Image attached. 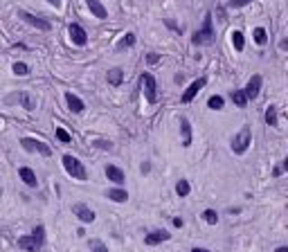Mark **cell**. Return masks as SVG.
Listing matches in <instances>:
<instances>
[{
  "instance_id": "1",
  "label": "cell",
  "mask_w": 288,
  "mask_h": 252,
  "mask_svg": "<svg viewBox=\"0 0 288 252\" xmlns=\"http://www.w3.org/2000/svg\"><path fill=\"white\" fill-rule=\"evenodd\" d=\"M43 243H45V228H43V225H38V228H36L30 236H20V238H18V248H22V250H27V252L40 250V248H43Z\"/></svg>"
},
{
  "instance_id": "2",
  "label": "cell",
  "mask_w": 288,
  "mask_h": 252,
  "mask_svg": "<svg viewBox=\"0 0 288 252\" xmlns=\"http://www.w3.org/2000/svg\"><path fill=\"white\" fill-rule=\"evenodd\" d=\"M214 25H212V14H205V20H202V27L194 34L192 43L194 45H210L214 43Z\"/></svg>"
},
{
  "instance_id": "3",
  "label": "cell",
  "mask_w": 288,
  "mask_h": 252,
  "mask_svg": "<svg viewBox=\"0 0 288 252\" xmlns=\"http://www.w3.org/2000/svg\"><path fill=\"white\" fill-rule=\"evenodd\" d=\"M252 144V133H250V126H243L241 130H238L236 135H234V140H232V151L234 153H246L248 151V146Z\"/></svg>"
},
{
  "instance_id": "4",
  "label": "cell",
  "mask_w": 288,
  "mask_h": 252,
  "mask_svg": "<svg viewBox=\"0 0 288 252\" xmlns=\"http://www.w3.org/2000/svg\"><path fill=\"white\" fill-rule=\"evenodd\" d=\"M140 88H142L144 97H146L151 104L158 102V92H156L158 86H156V79H153V74H148V72H142V74H140Z\"/></svg>"
},
{
  "instance_id": "5",
  "label": "cell",
  "mask_w": 288,
  "mask_h": 252,
  "mask_svg": "<svg viewBox=\"0 0 288 252\" xmlns=\"http://www.w3.org/2000/svg\"><path fill=\"white\" fill-rule=\"evenodd\" d=\"M63 166H66L68 176H72V178H76V180H86V178H88V174H86V166L81 164L76 158L63 156Z\"/></svg>"
},
{
  "instance_id": "6",
  "label": "cell",
  "mask_w": 288,
  "mask_h": 252,
  "mask_svg": "<svg viewBox=\"0 0 288 252\" xmlns=\"http://www.w3.org/2000/svg\"><path fill=\"white\" fill-rule=\"evenodd\" d=\"M20 144H22V148L25 151H32V153H40V156H52V148L48 146L45 142H40V140H34V138H22L20 140Z\"/></svg>"
},
{
  "instance_id": "7",
  "label": "cell",
  "mask_w": 288,
  "mask_h": 252,
  "mask_svg": "<svg viewBox=\"0 0 288 252\" xmlns=\"http://www.w3.org/2000/svg\"><path fill=\"white\" fill-rule=\"evenodd\" d=\"M7 102L9 104H20L25 110H34L36 108V102H34V97H32L30 92H14V94L7 97Z\"/></svg>"
},
{
  "instance_id": "8",
  "label": "cell",
  "mask_w": 288,
  "mask_h": 252,
  "mask_svg": "<svg viewBox=\"0 0 288 252\" xmlns=\"http://www.w3.org/2000/svg\"><path fill=\"white\" fill-rule=\"evenodd\" d=\"M18 18H22V20L30 22L32 27H36V30H43V32H48L50 27H52V25H50V20H43V18L34 16V14H30V12H22V9L18 12Z\"/></svg>"
},
{
  "instance_id": "9",
  "label": "cell",
  "mask_w": 288,
  "mask_h": 252,
  "mask_svg": "<svg viewBox=\"0 0 288 252\" xmlns=\"http://www.w3.org/2000/svg\"><path fill=\"white\" fill-rule=\"evenodd\" d=\"M68 34H70L72 43L79 45V48H84V45L88 43V34H86V30L81 25H76V22H72V25L68 27Z\"/></svg>"
},
{
  "instance_id": "10",
  "label": "cell",
  "mask_w": 288,
  "mask_h": 252,
  "mask_svg": "<svg viewBox=\"0 0 288 252\" xmlns=\"http://www.w3.org/2000/svg\"><path fill=\"white\" fill-rule=\"evenodd\" d=\"M72 212H74V216L81 220V223H92L94 220V212L90 210V207H86L84 202H76V205L72 207Z\"/></svg>"
},
{
  "instance_id": "11",
  "label": "cell",
  "mask_w": 288,
  "mask_h": 252,
  "mask_svg": "<svg viewBox=\"0 0 288 252\" xmlns=\"http://www.w3.org/2000/svg\"><path fill=\"white\" fill-rule=\"evenodd\" d=\"M259 90H261V76L254 74L250 81H248L246 90H243V92H246V97H248V102H250V99H256V97H259Z\"/></svg>"
},
{
  "instance_id": "12",
  "label": "cell",
  "mask_w": 288,
  "mask_h": 252,
  "mask_svg": "<svg viewBox=\"0 0 288 252\" xmlns=\"http://www.w3.org/2000/svg\"><path fill=\"white\" fill-rule=\"evenodd\" d=\"M202 86H205V76H200V79H196L192 86H189L187 90H184V92H182V102H184V104H189L194 97H196L198 92H200V88H202Z\"/></svg>"
},
{
  "instance_id": "13",
  "label": "cell",
  "mask_w": 288,
  "mask_h": 252,
  "mask_svg": "<svg viewBox=\"0 0 288 252\" xmlns=\"http://www.w3.org/2000/svg\"><path fill=\"white\" fill-rule=\"evenodd\" d=\"M169 238H171L169 232H164V230H156V232H151V234L144 236V243H146V246H158V243L169 241Z\"/></svg>"
},
{
  "instance_id": "14",
  "label": "cell",
  "mask_w": 288,
  "mask_h": 252,
  "mask_svg": "<svg viewBox=\"0 0 288 252\" xmlns=\"http://www.w3.org/2000/svg\"><path fill=\"white\" fill-rule=\"evenodd\" d=\"M86 4H88L90 14H94L97 18H108V12H106V7L102 4V0H86Z\"/></svg>"
},
{
  "instance_id": "15",
  "label": "cell",
  "mask_w": 288,
  "mask_h": 252,
  "mask_svg": "<svg viewBox=\"0 0 288 252\" xmlns=\"http://www.w3.org/2000/svg\"><path fill=\"white\" fill-rule=\"evenodd\" d=\"M106 176H108V180H112L115 184L124 182V171H122L120 166H115V164H108L106 166Z\"/></svg>"
},
{
  "instance_id": "16",
  "label": "cell",
  "mask_w": 288,
  "mask_h": 252,
  "mask_svg": "<svg viewBox=\"0 0 288 252\" xmlns=\"http://www.w3.org/2000/svg\"><path fill=\"white\" fill-rule=\"evenodd\" d=\"M18 174H20L22 182H25L27 187H36V184H38V180H36V174L30 169V166H20V171H18Z\"/></svg>"
},
{
  "instance_id": "17",
  "label": "cell",
  "mask_w": 288,
  "mask_h": 252,
  "mask_svg": "<svg viewBox=\"0 0 288 252\" xmlns=\"http://www.w3.org/2000/svg\"><path fill=\"white\" fill-rule=\"evenodd\" d=\"M180 128H182V146H192V126L187 117H180Z\"/></svg>"
},
{
  "instance_id": "18",
  "label": "cell",
  "mask_w": 288,
  "mask_h": 252,
  "mask_svg": "<svg viewBox=\"0 0 288 252\" xmlns=\"http://www.w3.org/2000/svg\"><path fill=\"white\" fill-rule=\"evenodd\" d=\"M66 102H68V106H70L74 112H84V108H86V106H84V102H81V99L76 97V94L68 92V94H66Z\"/></svg>"
},
{
  "instance_id": "19",
  "label": "cell",
  "mask_w": 288,
  "mask_h": 252,
  "mask_svg": "<svg viewBox=\"0 0 288 252\" xmlns=\"http://www.w3.org/2000/svg\"><path fill=\"white\" fill-rule=\"evenodd\" d=\"M122 79H124L122 68H112V70H108V84H110V86H120Z\"/></svg>"
},
{
  "instance_id": "20",
  "label": "cell",
  "mask_w": 288,
  "mask_h": 252,
  "mask_svg": "<svg viewBox=\"0 0 288 252\" xmlns=\"http://www.w3.org/2000/svg\"><path fill=\"white\" fill-rule=\"evenodd\" d=\"M230 97H232V102L236 104L238 108H246L248 97H246V92H243V90H232V94H230Z\"/></svg>"
},
{
  "instance_id": "21",
  "label": "cell",
  "mask_w": 288,
  "mask_h": 252,
  "mask_svg": "<svg viewBox=\"0 0 288 252\" xmlns=\"http://www.w3.org/2000/svg\"><path fill=\"white\" fill-rule=\"evenodd\" d=\"M108 198H110V200H115V202H126L128 194H126L124 189H110V192H108Z\"/></svg>"
},
{
  "instance_id": "22",
  "label": "cell",
  "mask_w": 288,
  "mask_h": 252,
  "mask_svg": "<svg viewBox=\"0 0 288 252\" xmlns=\"http://www.w3.org/2000/svg\"><path fill=\"white\" fill-rule=\"evenodd\" d=\"M266 124H268V126H277L279 124L277 108H274V106H268V110H266Z\"/></svg>"
},
{
  "instance_id": "23",
  "label": "cell",
  "mask_w": 288,
  "mask_h": 252,
  "mask_svg": "<svg viewBox=\"0 0 288 252\" xmlns=\"http://www.w3.org/2000/svg\"><path fill=\"white\" fill-rule=\"evenodd\" d=\"M232 43H234V48H236V52H243V48H246V40H243V34L241 32H232Z\"/></svg>"
},
{
  "instance_id": "24",
  "label": "cell",
  "mask_w": 288,
  "mask_h": 252,
  "mask_svg": "<svg viewBox=\"0 0 288 252\" xmlns=\"http://www.w3.org/2000/svg\"><path fill=\"white\" fill-rule=\"evenodd\" d=\"M135 45V34H126L124 38L117 43V50H126V48H133Z\"/></svg>"
},
{
  "instance_id": "25",
  "label": "cell",
  "mask_w": 288,
  "mask_h": 252,
  "mask_svg": "<svg viewBox=\"0 0 288 252\" xmlns=\"http://www.w3.org/2000/svg\"><path fill=\"white\" fill-rule=\"evenodd\" d=\"M266 40H268L266 30H264V27H256V30H254V43L256 45H266Z\"/></svg>"
},
{
  "instance_id": "26",
  "label": "cell",
  "mask_w": 288,
  "mask_h": 252,
  "mask_svg": "<svg viewBox=\"0 0 288 252\" xmlns=\"http://www.w3.org/2000/svg\"><path fill=\"white\" fill-rule=\"evenodd\" d=\"M189 189H192V187H189L187 180H178V184H176V194H178V196H182V198L189 194Z\"/></svg>"
},
{
  "instance_id": "27",
  "label": "cell",
  "mask_w": 288,
  "mask_h": 252,
  "mask_svg": "<svg viewBox=\"0 0 288 252\" xmlns=\"http://www.w3.org/2000/svg\"><path fill=\"white\" fill-rule=\"evenodd\" d=\"M207 106H210L212 110H220V108H223V97H218V94H214V97H210V102H207Z\"/></svg>"
},
{
  "instance_id": "28",
  "label": "cell",
  "mask_w": 288,
  "mask_h": 252,
  "mask_svg": "<svg viewBox=\"0 0 288 252\" xmlns=\"http://www.w3.org/2000/svg\"><path fill=\"white\" fill-rule=\"evenodd\" d=\"M14 74L25 76V74H30V68H27L25 63H14Z\"/></svg>"
},
{
  "instance_id": "29",
  "label": "cell",
  "mask_w": 288,
  "mask_h": 252,
  "mask_svg": "<svg viewBox=\"0 0 288 252\" xmlns=\"http://www.w3.org/2000/svg\"><path fill=\"white\" fill-rule=\"evenodd\" d=\"M202 216H205V220H207L210 225H216V223H218V214H216L214 210H205V214H202Z\"/></svg>"
},
{
  "instance_id": "30",
  "label": "cell",
  "mask_w": 288,
  "mask_h": 252,
  "mask_svg": "<svg viewBox=\"0 0 288 252\" xmlns=\"http://www.w3.org/2000/svg\"><path fill=\"white\" fill-rule=\"evenodd\" d=\"M248 2H250V0H228V7L230 9H241V7H246Z\"/></svg>"
},
{
  "instance_id": "31",
  "label": "cell",
  "mask_w": 288,
  "mask_h": 252,
  "mask_svg": "<svg viewBox=\"0 0 288 252\" xmlns=\"http://www.w3.org/2000/svg\"><path fill=\"white\" fill-rule=\"evenodd\" d=\"M56 138L61 140V142H70V133H68V130H63V128H56Z\"/></svg>"
},
{
  "instance_id": "32",
  "label": "cell",
  "mask_w": 288,
  "mask_h": 252,
  "mask_svg": "<svg viewBox=\"0 0 288 252\" xmlns=\"http://www.w3.org/2000/svg\"><path fill=\"white\" fill-rule=\"evenodd\" d=\"M90 246L94 248V252H108V250H106V246H104L102 241H92V243H90Z\"/></svg>"
},
{
  "instance_id": "33",
  "label": "cell",
  "mask_w": 288,
  "mask_h": 252,
  "mask_svg": "<svg viewBox=\"0 0 288 252\" xmlns=\"http://www.w3.org/2000/svg\"><path fill=\"white\" fill-rule=\"evenodd\" d=\"M48 2H50V4H52V7H56V9H58V7H61V0H48Z\"/></svg>"
},
{
  "instance_id": "34",
  "label": "cell",
  "mask_w": 288,
  "mask_h": 252,
  "mask_svg": "<svg viewBox=\"0 0 288 252\" xmlns=\"http://www.w3.org/2000/svg\"><path fill=\"white\" fill-rule=\"evenodd\" d=\"M148 63H158V54H148Z\"/></svg>"
},
{
  "instance_id": "35",
  "label": "cell",
  "mask_w": 288,
  "mask_h": 252,
  "mask_svg": "<svg viewBox=\"0 0 288 252\" xmlns=\"http://www.w3.org/2000/svg\"><path fill=\"white\" fill-rule=\"evenodd\" d=\"M174 225L176 228H182V218H174Z\"/></svg>"
},
{
  "instance_id": "36",
  "label": "cell",
  "mask_w": 288,
  "mask_h": 252,
  "mask_svg": "<svg viewBox=\"0 0 288 252\" xmlns=\"http://www.w3.org/2000/svg\"><path fill=\"white\" fill-rule=\"evenodd\" d=\"M192 252H210V250H205V248H194Z\"/></svg>"
},
{
  "instance_id": "37",
  "label": "cell",
  "mask_w": 288,
  "mask_h": 252,
  "mask_svg": "<svg viewBox=\"0 0 288 252\" xmlns=\"http://www.w3.org/2000/svg\"><path fill=\"white\" fill-rule=\"evenodd\" d=\"M274 252H288V248H286V246H282V248H277Z\"/></svg>"
}]
</instances>
